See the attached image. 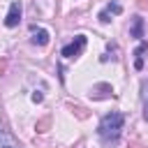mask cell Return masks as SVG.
<instances>
[{
  "label": "cell",
  "instance_id": "obj_1",
  "mask_svg": "<svg viewBox=\"0 0 148 148\" xmlns=\"http://www.w3.org/2000/svg\"><path fill=\"white\" fill-rule=\"evenodd\" d=\"M125 127V116L120 111H111L106 113L102 120H99V127H97V134L104 143H118L120 139V132Z\"/></svg>",
  "mask_w": 148,
  "mask_h": 148
},
{
  "label": "cell",
  "instance_id": "obj_2",
  "mask_svg": "<svg viewBox=\"0 0 148 148\" xmlns=\"http://www.w3.org/2000/svg\"><path fill=\"white\" fill-rule=\"evenodd\" d=\"M83 46H86V35H76L74 42H69L67 46H62V56L65 58H79L81 51H83Z\"/></svg>",
  "mask_w": 148,
  "mask_h": 148
},
{
  "label": "cell",
  "instance_id": "obj_3",
  "mask_svg": "<svg viewBox=\"0 0 148 148\" xmlns=\"http://www.w3.org/2000/svg\"><path fill=\"white\" fill-rule=\"evenodd\" d=\"M21 23V2H12L9 5V12L5 16V25L7 28H16Z\"/></svg>",
  "mask_w": 148,
  "mask_h": 148
},
{
  "label": "cell",
  "instance_id": "obj_4",
  "mask_svg": "<svg viewBox=\"0 0 148 148\" xmlns=\"http://www.w3.org/2000/svg\"><path fill=\"white\" fill-rule=\"evenodd\" d=\"M148 53V42H141L136 49H134V67L136 69H143V56Z\"/></svg>",
  "mask_w": 148,
  "mask_h": 148
},
{
  "label": "cell",
  "instance_id": "obj_5",
  "mask_svg": "<svg viewBox=\"0 0 148 148\" xmlns=\"http://www.w3.org/2000/svg\"><path fill=\"white\" fill-rule=\"evenodd\" d=\"M109 95H113V88H111L109 83H97V86H92V90H90V97H95V99L109 97Z\"/></svg>",
  "mask_w": 148,
  "mask_h": 148
},
{
  "label": "cell",
  "instance_id": "obj_6",
  "mask_svg": "<svg viewBox=\"0 0 148 148\" xmlns=\"http://www.w3.org/2000/svg\"><path fill=\"white\" fill-rule=\"evenodd\" d=\"M130 35H132L134 39H141V37H143V18H141V16H134V18H132Z\"/></svg>",
  "mask_w": 148,
  "mask_h": 148
},
{
  "label": "cell",
  "instance_id": "obj_7",
  "mask_svg": "<svg viewBox=\"0 0 148 148\" xmlns=\"http://www.w3.org/2000/svg\"><path fill=\"white\" fill-rule=\"evenodd\" d=\"M0 148H16L14 136H12L7 130H2V127H0Z\"/></svg>",
  "mask_w": 148,
  "mask_h": 148
},
{
  "label": "cell",
  "instance_id": "obj_8",
  "mask_svg": "<svg viewBox=\"0 0 148 148\" xmlns=\"http://www.w3.org/2000/svg\"><path fill=\"white\" fill-rule=\"evenodd\" d=\"M32 44L46 46V44H49V32H46V30H35V35H32Z\"/></svg>",
  "mask_w": 148,
  "mask_h": 148
},
{
  "label": "cell",
  "instance_id": "obj_9",
  "mask_svg": "<svg viewBox=\"0 0 148 148\" xmlns=\"http://www.w3.org/2000/svg\"><path fill=\"white\" fill-rule=\"evenodd\" d=\"M141 97H143V118L148 120V81H143L141 86Z\"/></svg>",
  "mask_w": 148,
  "mask_h": 148
},
{
  "label": "cell",
  "instance_id": "obj_10",
  "mask_svg": "<svg viewBox=\"0 0 148 148\" xmlns=\"http://www.w3.org/2000/svg\"><path fill=\"white\" fill-rule=\"evenodd\" d=\"M106 12H109V14H123V7H120L118 2H109V5H106Z\"/></svg>",
  "mask_w": 148,
  "mask_h": 148
},
{
  "label": "cell",
  "instance_id": "obj_11",
  "mask_svg": "<svg viewBox=\"0 0 148 148\" xmlns=\"http://www.w3.org/2000/svg\"><path fill=\"white\" fill-rule=\"evenodd\" d=\"M99 21H102V23H109V21H111V14H109L106 9H104V12H99Z\"/></svg>",
  "mask_w": 148,
  "mask_h": 148
},
{
  "label": "cell",
  "instance_id": "obj_12",
  "mask_svg": "<svg viewBox=\"0 0 148 148\" xmlns=\"http://www.w3.org/2000/svg\"><path fill=\"white\" fill-rule=\"evenodd\" d=\"M42 99H44V95H42L39 90H35V92H32V102H35V104H39Z\"/></svg>",
  "mask_w": 148,
  "mask_h": 148
}]
</instances>
